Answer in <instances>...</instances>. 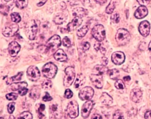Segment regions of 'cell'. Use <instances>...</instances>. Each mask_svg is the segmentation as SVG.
Here are the masks:
<instances>
[{"label": "cell", "mask_w": 151, "mask_h": 119, "mask_svg": "<svg viewBox=\"0 0 151 119\" xmlns=\"http://www.w3.org/2000/svg\"><path fill=\"white\" fill-rule=\"evenodd\" d=\"M131 39V35L127 30L120 29L117 30L115 36V39L117 44L120 46L127 44Z\"/></svg>", "instance_id": "1"}, {"label": "cell", "mask_w": 151, "mask_h": 119, "mask_svg": "<svg viewBox=\"0 0 151 119\" xmlns=\"http://www.w3.org/2000/svg\"><path fill=\"white\" fill-rule=\"evenodd\" d=\"M38 31V25L36 21L31 20L28 22L25 27V34L30 40H34Z\"/></svg>", "instance_id": "2"}, {"label": "cell", "mask_w": 151, "mask_h": 119, "mask_svg": "<svg viewBox=\"0 0 151 119\" xmlns=\"http://www.w3.org/2000/svg\"><path fill=\"white\" fill-rule=\"evenodd\" d=\"M58 71L57 66L52 62H48L44 65L42 70V73L47 78H54Z\"/></svg>", "instance_id": "3"}, {"label": "cell", "mask_w": 151, "mask_h": 119, "mask_svg": "<svg viewBox=\"0 0 151 119\" xmlns=\"http://www.w3.org/2000/svg\"><path fill=\"white\" fill-rule=\"evenodd\" d=\"M65 75L63 79V85L66 87L72 85L76 77V71L72 67H68L65 70Z\"/></svg>", "instance_id": "4"}, {"label": "cell", "mask_w": 151, "mask_h": 119, "mask_svg": "<svg viewBox=\"0 0 151 119\" xmlns=\"http://www.w3.org/2000/svg\"><path fill=\"white\" fill-rule=\"evenodd\" d=\"M91 34L99 42L103 41L106 37V31L104 26L101 24L96 25L92 30Z\"/></svg>", "instance_id": "5"}, {"label": "cell", "mask_w": 151, "mask_h": 119, "mask_svg": "<svg viewBox=\"0 0 151 119\" xmlns=\"http://www.w3.org/2000/svg\"><path fill=\"white\" fill-rule=\"evenodd\" d=\"M67 114L71 118H76L79 115V108L77 102L72 100L70 102L67 108Z\"/></svg>", "instance_id": "6"}, {"label": "cell", "mask_w": 151, "mask_h": 119, "mask_svg": "<svg viewBox=\"0 0 151 119\" xmlns=\"http://www.w3.org/2000/svg\"><path fill=\"white\" fill-rule=\"evenodd\" d=\"M94 94V90L92 87L86 86L79 91L78 96L82 100H90L92 98Z\"/></svg>", "instance_id": "7"}, {"label": "cell", "mask_w": 151, "mask_h": 119, "mask_svg": "<svg viewBox=\"0 0 151 119\" xmlns=\"http://www.w3.org/2000/svg\"><path fill=\"white\" fill-rule=\"evenodd\" d=\"M61 45L60 37L58 35H54L52 37L46 44V46L48 50H55L59 48Z\"/></svg>", "instance_id": "8"}, {"label": "cell", "mask_w": 151, "mask_h": 119, "mask_svg": "<svg viewBox=\"0 0 151 119\" xmlns=\"http://www.w3.org/2000/svg\"><path fill=\"white\" fill-rule=\"evenodd\" d=\"M40 72L37 67L31 66L28 68L27 71L28 78L32 82H36L40 77Z\"/></svg>", "instance_id": "9"}, {"label": "cell", "mask_w": 151, "mask_h": 119, "mask_svg": "<svg viewBox=\"0 0 151 119\" xmlns=\"http://www.w3.org/2000/svg\"><path fill=\"white\" fill-rule=\"evenodd\" d=\"M19 30V26L17 24H8L2 29V34L7 37H13Z\"/></svg>", "instance_id": "10"}, {"label": "cell", "mask_w": 151, "mask_h": 119, "mask_svg": "<svg viewBox=\"0 0 151 119\" xmlns=\"http://www.w3.org/2000/svg\"><path fill=\"white\" fill-rule=\"evenodd\" d=\"M93 103L91 100H87L83 105L81 110V115L83 118H86L90 115L93 107Z\"/></svg>", "instance_id": "11"}, {"label": "cell", "mask_w": 151, "mask_h": 119, "mask_svg": "<svg viewBox=\"0 0 151 119\" xmlns=\"http://www.w3.org/2000/svg\"><path fill=\"white\" fill-rule=\"evenodd\" d=\"M111 59L115 64L120 65L124 62L125 59V55L122 52H115L112 54Z\"/></svg>", "instance_id": "12"}, {"label": "cell", "mask_w": 151, "mask_h": 119, "mask_svg": "<svg viewBox=\"0 0 151 119\" xmlns=\"http://www.w3.org/2000/svg\"><path fill=\"white\" fill-rule=\"evenodd\" d=\"M21 47L16 41H13L9 45L8 51L10 56L15 57L17 55L21 50Z\"/></svg>", "instance_id": "13"}, {"label": "cell", "mask_w": 151, "mask_h": 119, "mask_svg": "<svg viewBox=\"0 0 151 119\" xmlns=\"http://www.w3.org/2000/svg\"><path fill=\"white\" fill-rule=\"evenodd\" d=\"M90 79L93 84L98 89H101L103 85V77L102 75L92 74L90 75Z\"/></svg>", "instance_id": "14"}, {"label": "cell", "mask_w": 151, "mask_h": 119, "mask_svg": "<svg viewBox=\"0 0 151 119\" xmlns=\"http://www.w3.org/2000/svg\"><path fill=\"white\" fill-rule=\"evenodd\" d=\"M139 33L144 37H147L149 35L150 31V24L147 21L141 22L139 27Z\"/></svg>", "instance_id": "15"}, {"label": "cell", "mask_w": 151, "mask_h": 119, "mask_svg": "<svg viewBox=\"0 0 151 119\" xmlns=\"http://www.w3.org/2000/svg\"><path fill=\"white\" fill-rule=\"evenodd\" d=\"M83 22L82 17L76 16L73 19L72 22H70L67 26L68 31L71 32L75 30L81 25Z\"/></svg>", "instance_id": "16"}, {"label": "cell", "mask_w": 151, "mask_h": 119, "mask_svg": "<svg viewBox=\"0 0 151 119\" xmlns=\"http://www.w3.org/2000/svg\"><path fill=\"white\" fill-rule=\"evenodd\" d=\"M130 98L135 103H139L142 98V92L138 88H135L132 90L130 93Z\"/></svg>", "instance_id": "17"}, {"label": "cell", "mask_w": 151, "mask_h": 119, "mask_svg": "<svg viewBox=\"0 0 151 119\" xmlns=\"http://www.w3.org/2000/svg\"><path fill=\"white\" fill-rule=\"evenodd\" d=\"M148 10L145 6H140L138 8L134 14L136 18L137 19H143L147 16Z\"/></svg>", "instance_id": "18"}, {"label": "cell", "mask_w": 151, "mask_h": 119, "mask_svg": "<svg viewBox=\"0 0 151 119\" xmlns=\"http://www.w3.org/2000/svg\"><path fill=\"white\" fill-rule=\"evenodd\" d=\"M108 70V69L106 66L97 65L93 67L92 72L93 74L102 76V75L107 74Z\"/></svg>", "instance_id": "19"}, {"label": "cell", "mask_w": 151, "mask_h": 119, "mask_svg": "<svg viewBox=\"0 0 151 119\" xmlns=\"http://www.w3.org/2000/svg\"><path fill=\"white\" fill-rule=\"evenodd\" d=\"M41 93V90L37 85L32 87L29 93V97L34 100H37L39 98Z\"/></svg>", "instance_id": "20"}, {"label": "cell", "mask_w": 151, "mask_h": 119, "mask_svg": "<svg viewBox=\"0 0 151 119\" xmlns=\"http://www.w3.org/2000/svg\"><path fill=\"white\" fill-rule=\"evenodd\" d=\"M54 57L56 60L63 62L68 60V57L65 52L62 49H59L55 53Z\"/></svg>", "instance_id": "21"}, {"label": "cell", "mask_w": 151, "mask_h": 119, "mask_svg": "<svg viewBox=\"0 0 151 119\" xmlns=\"http://www.w3.org/2000/svg\"><path fill=\"white\" fill-rule=\"evenodd\" d=\"M86 81L85 76L83 74H80L78 75L76 79L74 84V87L76 89L81 88L85 84Z\"/></svg>", "instance_id": "22"}, {"label": "cell", "mask_w": 151, "mask_h": 119, "mask_svg": "<svg viewBox=\"0 0 151 119\" xmlns=\"http://www.w3.org/2000/svg\"><path fill=\"white\" fill-rule=\"evenodd\" d=\"M61 110L57 105H52L50 108V113L53 118H58L61 114Z\"/></svg>", "instance_id": "23"}, {"label": "cell", "mask_w": 151, "mask_h": 119, "mask_svg": "<svg viewBox=\"0 0 151 119\" xmlns=\"http://www.w3.org/2000/svg\"><path fill=\"white\" fill-rule=\"evenodd\" d=\"M28 86V83L26 82H19L15 83L10 85L11 90L14 91H18L20 89L23 88H27Z\"/></svg>", "instance_id": "24"}, {"label": "cell", "mask_w": 151, "mask_h": 119, "mask_svg": "<svg viewBox=\"0 0 151 119\" xmlns=\"http://www.w3.org/2000/svg\"><path fill=\"white\" fill-rule=\"evenodd\" d=\"M87 10L82 8H78L73 10V15L75 17H82L86 14Z\"/></svg>", "instance_id": "25"}, {"label": "cell", "mask_w": 151, "mask_h": 119, "mask_svg": "<svg viewBox=\"0 0 151 119\" xmlns=\"http://www.w3.org/2000/svg\"><path fill=\"white\" fill-rule=\"evenodd\" d=\"M100 99L101 102L103 104H106V105H110L113 102L112 98L106 92L102 93Z\"/></svg>", "instance_id": "26"}, {"label": "cell", "mask_w": 151, "mask_h": 119, "mask_svg": "<svg viewBox=\"0 0 151 119\" xmlns=\"http://www.w3.org/2000/svg\"><path fill=\"white\" fill-rule=\"evenodd\" d=\"M67 19V16L63 14H59L57 15L54 18L53 21L55 24L60 25L63 24Z\"/></svg>", "instance_id": "27"}, {"label": "cell", "mask_w": 151, "mask_h": 119, "mask_svg": "<svg viewBox=\"0 0 151 119\" xmlns=\"http://www.w3.org/2000/svg\"><path fill=\"white\" fill-rule=\"evenodd\" d=\"M28 0H14L17 7L20 9H23L28 6Z\"/></svg>", "instance_id": "28"}, {"label": "cell", "mask_w": 151, "mask_h": 119, "mask_svg": "<svg viewBox=\"0 0 151 119\" xmlns=\"http://www.w3.org/2000/svg\"><path fill=\"white\" fill-rule=\"evenodd\" d=\"M111 79L113 80H116L120 76L119 70L116 69L110 70H109L107 73Z\"/></svg>", "instance_id": "29"}, {"label": "cell", "mask_w": 151, "mask_h": 119, "mask_svg": "<svg viewBox=\"0 0 151 119\" xmlns=\"http://www.w3.org/2000/svg\"><path fill=\"white\" fill-rule=\"evenodd\" d=\"M116 0H111L106 9V14H111L114 12L116 6Z\"/></svg>", "instance_id": "30"}, {"label": "cell", "mask_w": 151, "mask_h": 119, "mask_svg": "<svg viewBox=\"0 0 151 119\" xmlns=\"http://www.w3.org/2000/svg\"><path fill=\"white\" fill-rule=\"evenodd\" d=\"M88 30H89V29L88 27L86 25H84L78 30L77 35L79 37H83L86 35Z\"/></svg>", "instance_id": "31"}, {"label": "cell", "mask_w": 151, "mask_h": 119, "mask_svg": "<svg viewBox=\"0 0 151 119\" xmlns=\"http://www.w3.org/2000/svg\"><path fill=\"white\" fill-rule=\"evenodd\" d=\"M10 16H11L12 21L14 22L18 23L21 21V17L18 13H12Z\"/></svg>", "instance_id": "32"}, {"label": "cell", "mask_w": 151, "mask_h": 119, "mask_svg": "<svg viewBox=\"0 0 151 119\" xmlns=\"http://www.w3.org/2000/svg\"><path fill=\"white\" fill-rule=\"evenodd\" d=\"M52 81L49 80H46L43 82L42 87L45 90H49L52 88Z\"/></svg>", "instance_id": "33"}, {"label": "cell", "mask_w": 151, "mask_h": 119, "mask_svg": "<svg viewBox=\"0 0 151 119\" xmlns=\"http://www.w3.org/2000/svg\"><path fill=\"white\" fill-rule=\"evenodd\" d=\"M33 118L32 114L29 112H24L20 114L18 119H32Z\"/></svg>", "instance_id": "34"}, {"label": "cell", "mask_w": 151, "mask_h": 119, "mask_svg": "<svg viewBox=\"0 0 151 119\" xmlns=\"http://www.w3.org/2000/svg\"><path fill=\"white\" fill-rule=\"evenodd\" d=\"M18 94L14 92H11L6 95V98L9 100H15L18 98Z\"/></svg>", "instance_id": "35"}, {"label": "cell", "mask_w": 151, "mask_h": 119, "mask_svg": "<svg viewBox=\"0 0 151 119\" xmlns=\"http://www.w3.org/2000/svg\"><path fill=\"white\" fill-rule=\"evenodd\" d=\"M115 87L118 90H123L125 88V85L122 81L119 79L115 83Z\"/></svg>", "instance_id": "36"}, {"label": "cell", "mask_w": 151, "mask_h": 119, "mask_svg": "<svg viewBox=\"0 0 151 119\" xmlns=\"http://www.w3.org/2000/svg\"><path fill=\"white\" fill-rule=\"evenodd\" d=\"M113 119H124L123 114V113L121 112L120 110H117L114 113L113 115Z\"/></svg>", "instance_id": "37"}, {"label": "cell", "mask_w": 151, "mask_h": 119, "mask_svg": "<svg viewBox=\"0 0 151 119\" xmlns=\"http://www.w3.org/2000/svg\"><path fill=\"white\" fill-rule=\"evenodd\" d=\"M120 16L117 13L112 15L111 16V20L112 22L115 24H117L120 21Z\"/></svg>", "instance_id": "38"}, {"label": "cell", "mask_w": 151, "mask_h": 119, "mask_svg": "<svg viewBox=\"0 0 151 119\" xmlns=\"http://www.w3.org/2000/svg\"><path fill=\"white\" fill-rule=\"evenodd\" d=\"M63 46L66 47H71V41H70V39L68 37H65L63 39Z\"/></svg>", "instance_id": "39"}, {"label": "cell", "mask_w": 151, "mask_h": 119, "mask_svg": "<svg viewBox=\"0 0 151 119\" xmlns=\"http://www.w3.org/2000/svg\"><path fill=\"white\" fill-rule=\"evenodd\" d=\"M15 103L14 102H12L8 104L7 106V109L9 113H13L15 110Z\"/></svg>", "instance_id": "40"}, {"label": "cell", "mask_w": 151, "mask_h": 119, "mask_svg": "<svg viewBox=\"0 0 151 119\" xmlns=\"http://www.w3.org/2000/svg\"><path fill=\"white\" fill-rule=\"evenodd\" d=\"M45 105L44 104H40L38 108V115H39V117L40 118H41L43 116H45V115L42 114V112L45 110Z\"/></svg>", "instance_id": "41"}, {"label": "cell", "mask_w": 151, "mask_h": 119, "mask_svg": "<svg viewBox=\"0 0 151 119\" xmlns=\"http://www.w3.org/2000/svg\"><path fill=\"white\" fill-rule=\"evenodd\" d=\"M23 75V72H19L17 75L11 77V79L12 80V81H14V82L15 81H20V80H22Z\"/></svg>", "instance_id": "42"}, {"label": "cell", "mask_w": 151, "mask_h": 119, "mask_svg": "<svg viewBox=\"0 0 151 119\" xmlns=\"http://www.w3.org/2000/svg\"><path fill=\"white\" fill-rule=\"evenodd\" d=\"M73 95V93L72 91L70 89H67L64 93V97L67 99H70L72 97Z\"/></svg>", "instance_id": "43"}, {"label": "cell", "mask_w": 151, "mask_h": 119, "mask_svg": "<svg viewBox=\"0 0 151 119\" xmlns=\"http://www.w3.org/2000/svg\"><path fill=\"white\" fill-rule=\"evenodd\" d=\"M9 11V7L8 6L5 5L1 6V14L4 15H7Z\"/></svg>", "instance_id": "44"}, {"label": "cell", "mask_w": 151, "mask_h": 119, "mask_svg": "<svg viewBox=\"0 0 151 119\" xmlns=\"http://www.w3.org/2000/svg\"><path fill=\"white\" fill-rule=\"evenodd\" d=\"M42 100H43V101L47 102V101L52 100V97L50 96V94L48 92H45V95L42 98Z\"/></svg>", "instance_id": "45"}, {"label": "cell", "mask_w": 151, "mask_h": 119, "mask_svg": "<svg viewBox=\"0 0 151 119\" xmlns=\"http://www.w3.org/2000/svg\"><path fill=\"white\" fill-rule=\"evenodd\" d=\"M90 46L91 45H90V43L87 42H84L82 44L81 48L83 52H86L87 50H89Z\"/></svg>", "instance_id": "46"}, {"label": "cell", "mask_w": 151, "mask_h": 119, "mask_svg": "<svg viewBox=\"0 0 151 119\" xmlns=\"http://www.w3.org/2000/svg\"><path fill=\"white\" fill-rule=\"evenodd\" d=\"M137 1L139 5L145 6H147L150 2V0H137Z\"/></svg>", "instance_id": "47"}, {"label": "cell", "mask_w": 151, "mask_h": 119, "mask_svg": "<svg viewBox=\"0 0 151 119\" xmlns=\"http://www.w3.org/2000/svg\"><path fill=\"white\" fill-rule=\"evenodd\" d=\"M28 90H29L26 88H22V89H20V90H18V93H19L21 96H23L27 94Z\"/></svg>", "instance_id": "48"}, {"label": "cell", "mask_w": 151, "mask_h": 119, "mask_svg": "<svg viewBox=\"0 0 151 119\" xmlns=\"http://www.w3.org/2000/svg\"><path fill=\"white\" fill-rule=\"evenodd\" d=\"M70 4L71 6L78 5L80 1V0H70Z\"/></svg>", "instance_id": "49"}, {"label": "cell", "mask_w": 151, "mask_h": 119, "mask_svg": "<svg viewBox=\"0 0 151 119\" xmlns=\"http://www.w3.org/2000/svg\"><path fill=\"white\" fill-rule=\"evenodd\" d=\"M101 63L102 65H104V66H106L108 63V60L107 58L106 57H103L101 59Z\"/></svg>", "instance_id": "50"}, {"label": "cell", "mask_w": 151, "mask_h": 119, "mask_svg": "<svg viewBox=\"0 0 151 119\" xmlns=\"http://www.w3.org/2000/svg\"><path fill=\"white\" fill-rule=\"evenodd\" d=\"M145 118L146 119H151V110L147 111L145 113Z\"/></svg>", "instance_id": "51"}, {"label": "cell", "mask_w": 151, "mask_h": 119, "mask_svg": "<svg viewBox=\"0 0 151 119\" xmlns=\"http://www.w3.org/2000/svg\"><path fill=\"white\" fill-rule=\"evenodd\" d=\"M101 47V44L100 43H97L94 44V48L96 51H99L100 50Z\"/></svg>", "instance_id": "52"}, {"label": "cell", "mask_w": 151, "mask_h": 119, "mask_svg": "<svg viewBox=\"0 0 151 119\" xmlns=\"http://www.w3.org/2000/svg\"><path fill=\"white\" fill-rule=\"evenodd\" d=\"M91 119H102V117L98 114H94L92 116Z\"/></svg>", "instance_id": "53"}, {"label": "cell", "mask_w": 151, "mask_h": 119, "mask_svg": "<svg viewBox=\"0 0 151 119\" xmlns=\"http://www.w3.org/2000/svg\"><path fill=\"white\" fill-rule=\"evenodd\" d=\"M95 1L100 5H103L107 2V0H95Z\"/></svg>", "instance_id": "54"}, {"label": "cell", "mask_w": 151, "mask_h": 119, "mask_svg": "<svg viewBox=\"0 0 151 119\" xmlns=\"http://www.w3.org/2000/svg\"><path fill=\"white\" fill-rule=\"evenodd\" d=\"M80 2L83 5H87L90 3V0H80Z\"/></svg>", "instance_id": "55"}, {"label": "cell", "mask_w": 151, "mask_h": 119, "mask_svg": "<svg viewBox=\"0 0 151 119\" xmlns=\"http://www.w3.org/2000/svg\"><path fill=\"white\" fill-rule=\"evenodd\" d=\"M47 1V0H43L42 1H41V2H40V3H38L37 4V6L39 7L42 6L44 5L46 2Z\"/></svg>", "instance_id": "56"}, {"label": "cell", "mask_w": 151, "mask_h": 119, "mask_svg": "<svg viewBox=\"0 0 151 119\" xmlns=\"http://www.w3.org/2000/svg\"><path fill=\"white\" fill-rule=\"evenodd\" d=\"M123 79L125 82H128V81H129L130 80H131V77H130L129 76H125L124 77Z\"/></svg>", "instance_id": "57"}, {"label": "cell", "mask_w": 151, "mask_h": 119, "mask_svg": "<svg viewBox=\"0 0 151 119\" xmlns=\"http://www.w3.org/2000/svg\"><path fill=\"white\" fill-rule=\"evenodd\" d=\"M148 48L149 52H151V41L149 43V45H148Z\"/></svg>", "instance_id": "58"}, {"label": "cell", "mask_w": 151, "mask_h": 119, "mask_svg": "<svg viewBox=\"0 0 151 119\" xmlns=\"http://www.w3.org/2000/svg\"><path fill=\"white\" fill-rule=\"evenodd\" d=\"M5 1H7V2H8V1H10L11 0H5Z\"/></svg>", "instance_id": "59"}]
</instances>
